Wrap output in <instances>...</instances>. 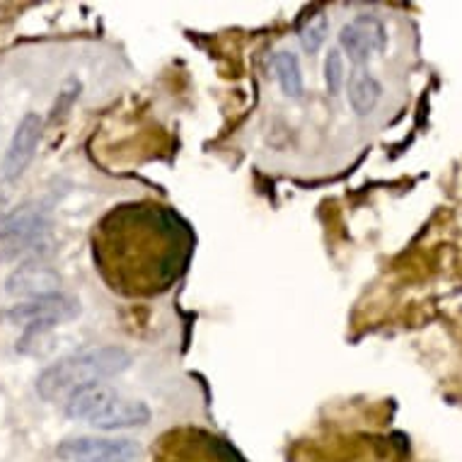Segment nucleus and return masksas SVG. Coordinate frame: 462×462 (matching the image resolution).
Listing matches in <instances>:
<instances>
[{
  "label": "nucleus",
  "instance_id": "12",
  "mask_svg": "<svg viewBox=\"0 0 462 462\" xmlns=\"http://www.w3.org/2000/svg\"><path fill=\"white\" fill-rule=\"evenodd\" d=\"M339 46L346 51V56H349V61L354 63V66H364V63L371 61V46L365 44V39L361 37V32H358L351 23L341 27Z\"/></svg>",
  "mask_w": 462,
  "mask_h": 462
},
{
  "label": "nucleus",
  "instance_id": "9",
  "mask_svg": "<svg viewBox=\"0 0 462 462\" xmlns=\"http://www.w3.org/2000/svg\"><path fill=\"white\" fill-rule=\"evenodd\" d=\"M383 95V85L368 70H356L349 78V105L358 116H368Z\"/></svg>",
  "mask_w": 462,
  "mask_h": 462
},
{
  "label": "nucleus",
  "instance_id": "3",
  "mask_svg": "<svg viewBox=\"0 0 462 462\" xmlns=\"http://www.w3.org/2000/svg\"><path fill=\"white\" fill-rule=\"evenodd\" d=\"M83 312L80 300L73 296H56L39 298V300H24L5 312V319H10L17 327H46V329H56L63 322L76 319Z\"/></svg>",
  "mask_w": 462,
  "mask_h": 462
},
{
  "label": "nucleus",
  "instance_id": "10",
  "mask_svg": "<svg viewBox=\"0 0 462 462\" xmlns=\"http://www.w3.org/2000/svg\"><path fill=\"white\" fill-rule=\"evenodd\" d=\"M273 73H276V80H279L281 90L286 97L300 99L303 97L305 83H303V69H300V61L293 51H279L273 53Z\"/></svg>",
  "mask_w": 462,
  "mask_h": 462
},
{
  "label": "nucleus",
  "instance_id": "8",
  "mask_svg": "<svg viewBox=\"0 0 462 462\" xmlns=\"http://www.w3.org/2000/svg\"><path fill=\"white\" fill-rule=\"evenodd\" d=\"M116 397H119V393L112 385L95 383V385L80 387L76 393H70L69 400L63 402V411L73 421H88L90 424L92 419L97 417L106 404H112Z\"/></svg>",
  "mask_w": 462,
  "mask_h": 462
},
{
  "label": "nucleus",
  "instance_id": "5",
  "mask_svg": "<svg viewBox=\"0 0 462 462\" xmlns=\"http://www.w3.org/2000/svg\"><path fill=\"white\" fill-rule=\"evenodd\" d=\"M61 273L44 262H24L5 279L8 296L23 300H39V298L56 296L61 291Z\"/></svg>",
  "mask_w": 462,
  "mask_h": 462
},
{
  "label": "nucleus",
  "instance_id": "11",
  "mask_svg": "<svg viewBox=\"0 0 462 462\" xmlns=\"http://www.w3.org/2000/svg\"><path fill=\"white\" fill-rule=\"evenodd\" d=\"M327 34H329V20L322 10L312 13V15L305 17V23L300 24L298 30V39H300V46H303L308 53H318L325 44Z\"/></svg>",
  "mask_w": 462,
  "mask_h": 462
},
{
  "label": "nucleus",
  "instance_id": "7",
  "mask_svg": "<svg viewBox=\"0 0 462 462\" xmlns=\"http://www.w3.org/2000/svg\"><path fill=\"white\" fill-rule=\"evenodd\" d=\"M151 407L141 400H126L116 397L112 404H106L97 417L92 419L90 426L99 431H124V429H138L151 421Z\"/></svg>",
  "mask_w": 462,
  "mask_h": 462
},
{
  "label": "nucleus",
  "instance_id": "13",
  "mask_svg": "<svg viewBox=\"0 0 462 462\" xmlns=\"http://www.w3.org/2000/svg\"><path fill=\"white\" fill-rule=\"evenodd\" d=\"M354 27L361 32V37L365 39V44L371 46L373 53H383L387 46V32H385V24L380 23L378 17L373 15H361L354 20Z\"/></svg>",
  "mask_w": 462,
  "mask_h": 462
},
{
  "label": "nucleus",
  "instance_id": "16",
  "mask_svg": "<svg viewBox=\"0 0 462 462\" xmlns=\"http://www.w3.org/2000/svg\"><path fill=\"white\" fill-rule=\"evenodd\" d=\"M3 319H5V312L0 310V322H3Z\"/></svg>",
  "mask_w": 462,
  "mask_h": 462
},
{
  "label": "nucleus",
  "instance_id": "15",
  "mask_svg": "<svg viewBox=\"0 0 462 462\" xmlns=\"http://www.w3.org/2000/svg\"><path fill=\"white\" fill-rule=\"evenodd\" d=\"M78 95H80V83H78V80H69V83H66V88L59 92V99H56V105H53L49 122L51 124L61 122L63 116L69 114L70 106H73V102L78 99Z\"/></svg>",
  "mask_w": 462,
  "mask_h": 462
},
{
  "label": "nucleus",
  "instance_id": "2",
  "mask_svg": "<svg viewBox=\"0 0 462 462\" xmlns=\"http://www.w3.org/2000/svg\"><path fill=\"white\" fill-rule=\"evenodd\" d=\"M56 457L63 462H138L141 446L131 439L78 436L59 443Z\"/></svg>",
  "mask_w": 462,
  "mask_h": 462
},
{
  "label": "nucleus",
  "instance_id": "1",
  "mask_svg": "<svg viewBox=\"0 0 462 462\" xmlns=\"http://www.w3.org/2000/svg\"><path fill=\"white\" fill-rule=\"evenodd\" d=\"M131 354L124 346H92L46 365L37 378V393L46 402H66L70 393L116 378L131 368Z\"/></svg>",
  "mask_w": 462,
  "mask_h": 462
},
{
  "label": "nucleus",
  "instance_id": "4",
  "mask_svg": "<svg viewBox=\"0 0 462 462\" xmlns=\"http://www.w3.org/2000/svg\"><path fill=\"white\" fill-rule=\"evenodd\" d=\"M49 220L42 213L24 211L0 227V264L15 262L44 243Z\"/></svg>",
  "mask_w": 462,
  "mask_h": 462
},
{
  "label": "nucleus",
  "instance_id": "14",
  "mask_svg": "<svg viewBox=\"0 0 462 462\" xmlns=\"http://www.w3.org/2000/svg\"><path fill=\"white\" fill-rule=\"evenodd\" d=\"M346 83V63L344 53L339 49H329L325 59V85L329 95H339L341 88Z\"/></svg>",
  "mask_w": 462,
  "mask_h": 462
},
{
  "label": "nucleus",
  "instance_id": "6",
  "mask_svg": "<svg viewBox=\"0 0 462 462\" xmlns=\"http://www.w3.org/2000/svg\"><path fill=\"white\" fill-rule=\"evenodd\" d=\"M42 131H44V122H42L39 114L27 112L20 119L15 134L10 138L5 158H3V175H5V180H17V177L24 175V170L34 160Z\"/></svg>",
  "mask_w": 462,
  "mask_h": 462
}]
</instances>
